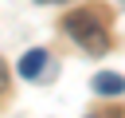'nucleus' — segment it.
<instances>
[{
    "label": "nucleus",
    "instance_id": "1",
    "mask_svg": "<svg viewBox=\"0 0 125 118\" xmlns=\"http://www.w3.org/2000/svg\"><path fill=\"white\" fill-rule=\"evenodd\" d=\"M62 28H66V35H74L86 51H105V47H109V35H105V28L98 24V12H94V8L70 12V16L62 20Z\"/></svg>",
    "mask_w": 125,
    "mask_h": 118
},
{
    "label": "nucleus",
    "instance_id": "2",
    "mask_svg": "<svg viewBox=\"0 0 125 118\" xmlns=\"http://www.w3.org/2000/svg\"><path fill=\"white\" fill-rule=\"evenodd\" d=\"M121 90H125V75H117V71H102V75H94V94L113 98V94H121Z\"/></svg>",
    "mask_w": 125,
    "mask_h": 118
},
{
    "label": "nucleus",
    "instance_id": "3",
    "mask_svg": "<svg viewBox=\"0 0 125 118\" xmlns=\"http://www.w3.org/2000/svg\"><path fill=\"white\" fill-rule=\"evenodd\" d=\"M43 67H47V51H43V47H35V51H23V59H20V75H23V79H35V75H43Z\"/></svg>",
    "mask_w": 125,
    "mask_h": 118
},
{
    "label": "nucleus",
    "instance_id": "4",
    "mask_svg": "<svg viewBox=\"0 0 125 118\" xmlns=\"http://www.w3.org/2000/svg\"><path fill=\"white\" fill-rule=\"evenodd\" d=\"M8 90V67H4V59H0V94Z\"/></svg>",
    "mask_w": 125,
    "mask_h": 118
},
{
    "label": "nucleus",
    "instance_id": "5",
    "mask_svg": "<svg viewBox=\"0 0 125 118\" xmlns=\"http://www.w3.org/2000/svg\"><path fill=\"white\" fill-rule=\"evenodd\" d=\"M43 4H59V0H43Z\"/></svg>",
    "mask_w": 125,
    "mask_h": 118
}]
</instances>
